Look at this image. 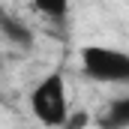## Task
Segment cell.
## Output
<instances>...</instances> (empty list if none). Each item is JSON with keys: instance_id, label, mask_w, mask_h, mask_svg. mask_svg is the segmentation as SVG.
Wrapping results in <instances>:
<instances>
[{"instance_id": "cell-3", "label": "cell", "mask_w": 129, "mask_h": 129, "mask_svg": "<svg viewBox=\"0 0 129 129\" xmlns=\"http://www.w3.org/2000/svg\"><path fill=\"white\" fill-rule=\"evenodd\" d=\"M99 126L102 129H129V93L111 99V102L102 108Z\"/></svg>"}, {"instance_id": "cell-2", "label": "cell", "mask_w": 129, "mask_h": 129, "mask_svg": "<svg viewBox=\"0 0 129 129\" xmlns=\"http://www.w3.org/2000/svg\"><path fill=\"white\" fill-rule=\"evenodd\" d=\"M81 69L90 81L129 87V54L111 45H87L81 51Z\"/></svg>"}, {"instance_id": "cell-5", "label": "cell", "mask_w": 129, "mask_h": 129, "mask_svg": "<svg viewBox=\"0 0 129 129\" xmlns=\"http://www.w3.org/2000/svg\"><path fill=\"white\" fill-rule=\"evenodd\" d=\"M33 9L36 12H42V15H51V18H60V15H66V6L63 0H57V3H45V0H39V3H33Z\"/></svg>"}, {"instance_id": "cell-4", "label": "cell", "mask_w": 129, "mask_h": 129, "mask_svg": "<svg viewBox=\"0 0 129 129\" xmlns=\"http://www.w3.org/2000/svg\"><path fill=\"white\" fill-rule=\"evenodd\" d=\"M0 33H3L12 45H18V48H30V45H33L30 24L18 21V18H12V15H0Z\"/></svg>"}, {"instance_id": "cell-1", "label": "cell", "mask_w": 129, "mask_h": 129, "mask_svg": "<svg viewBox=\"0 0 129 129\" xmlns=\"http://www.w3.org/2000/svg\"><path fill=\"white\" fill-rule=\"evenodd\" d=\"M30 111L48 129H60L69 123L72 111H69V90L63 72H48L45 78L36 81V87L30 90Z\"/></svg>"}]
</instances>
